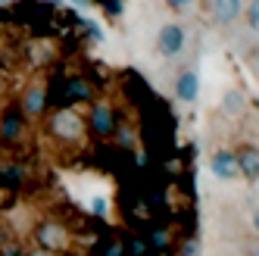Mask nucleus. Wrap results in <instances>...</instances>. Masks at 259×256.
Wrapping results in <instances>:
<instances>
[{
    "label": "nucleus",
    "mask_w": 259,
    "mask_h": 256,
    "mask_svg": "<svg viewBox=\"0 0 259 256\" xmlns=\"http://www.w3.org/2000/svg\"><path fill=\"white\" fill-rule=\"evenodd\" d=\"M47 128H50V135L60 138V141H78V138H84V132H88L84 116L78 113L75 106H63V109H57V113L50 116Z\"/></svg>",
    "instance_id": "1"
},
{
    "label": "nucleus",
    "mask_w": 259,
    "mask_h": 256,
    "mask_svg": "<svg viewBox=\"0 0 259 256\" xmlns=\"http://www.w3.org/2000/svg\"><path fill=\"white\" fill-rule=\"evenodd\" d=\"M69 231H66V225H60V222H41L38 225V231H34V241H38V247L41 250H47V253H60V250H66L69 247Z\"/></svg>",
    "instance_id": "2"
},
{
    "label": "nucleus",
    "mask_w": 259,
    "mask_h": 256,
    "mask_svg": "<svg viewBox=\"0 0 259 256\" xmlns=\"http://www.w3.org/2000/svg\"><path fill=\"white\" fill-rule=\"evenodd\" d=\"M184 44H188V31H184L178 22H169V25H162V28H159V38H156V50H159V57L175 60L178 53L184 50Z\"/></svg>",
    "instance_id": "3"
},
{
    "label": "nucleus",
    "mask_w": 259,
    "mask_h": 256,
    "mask_svg": "<svg viewBox=\"0 0 259 256\" xmlns=\"http://www.w3.org/2000/svg\"><path fill=\"white\" fill-rule=\"evenodd\" d=\"M84 125L91 128V135H94V138H106V135H113V132H116V109L109 106V103H97V106L88 113Z\"/></svg>",
    "instance_id": "4"
},
{
    "label": "nucleus",
    "mask_w": 259,
    "mask_h": 256,
    "mask_svg": "<svg viewBox=\"0 0 259 256\" xmlns=\"http://www.w3.org/2000/svg\"><path fill=\"white\" fill-rule=\"evenodd\" d=\"M175 97L181 103H194L200 97V75H197V69H184L181 75L175 78Z\"/></svg>",
    "instance_id": "5"
},
{
    "label": "nucleus",
    "mask_w": 259,
    "mask_h": 256,
    "mask_svg": "<svg viewBox=\"0 0 259 256\" xmlns=\"http://www.w3.org/2000/svg\"><path fill=\"white\" fill-rule=\"evenodd\" d=\"M234 159H237V172L244 175L247 181H256V178H259V150L253 147V144L240 147V150L234 153Z\"/></svg>",
    "instance_id": "6"
},
{
    "label": "nucleus",
    "mask_w": 259,
    "mask_h": 256,
    "mask_svg": "<svg viewBox=\"0 0 259 256\" xmlns=\"http://www.w3.org/2000/svg\"><path fill=\"white\" fill-rule=\"evenodd\" d=\"M244 13V0H212V19L219 25H231Z\"/></svg>",
    "instance_id": "7"
},
{
    "label": "nucleus",
    "mask_w": 259,
    "mask_h": 256,
    "mask_svg": "<svg viewBox=\"0 0 259 256\" xmlns=\"http://www.w3.org/2000/svg\"><path fill=\"white\" fill-rule=\"evenodd\" d=\"M212 172H215L222 181H234V178H240L234 153H231V150H215V153H212Z\"/></svg>",
    "instance_id": "8"
},
{
    "label": "nucleus",
    "mask_w": 259,
    "mask_h": 256,
    "mask_svg": "<svg viewBox=\"0 0 259 256\" xmlns=\"http://www.w3.org/2000/svg\"><path fill=\"white\" fill-rule=\"evenodd\" d=\"M222 113H225L228 119H240L247 113V94L237 88H228L225 94H222Z\"/></svg>",
    "instance_id": "9"
},
{
    "label": "nucleus",
    "mask_w": 259,
    "mask_h": 256,
    "mask_svg": "<svg viewBox=\"0 0 259 256\" xmlns=\"http://www.w3.org/2000/svg\"><path fill=\"white\" fill-rule=\"evenodd\" d=\"M44 109H47V88H41V84L28 88L22 94V113L25 116H41Z\"/></svg>",
    "instance_id": "10"
},
{
    "label": "nucleus",
    "mask_w": 259,
    "mask_h": 256,
    "mask_svg": "<svg viewBox=\"0 0 259 256\" xmlns=\"http://www.w3.org/2000/svg\"><path fill=\"white\" fill-rule=\"evenodd\" d=\"M0 138H4V141L22 138V113H19V109L4 113V119H0Z\"/></svg>",
    "instance_id": "11"
},
{
    "label": "nucleus",
    "mask_w": 259,
    "mask_h": 256,
    "mask_svg": "<svg viewBox=\"0 0 259 256\" xmlns=\"http://www.w3.org/2000/svg\"><path fill=\"white\" fill-rule=\"evenodd\" d=\"M91 94H94V91H91V84L84 81V78H69L66 81V91H63V97H66V103H81V100H91Z\"/></svg>",
    "instance_id": "12"
},
{
    "label": "nucleus",
    "mask_w": 259,
    "mask_h": 256,
    "mask_svg": "<svg viewBox=\"0 0 259 256\" xmlns=\"http://www.w3.org/2000/svg\"><path fill=\"white\" fill-rule=\"evenodd\" d=\"M240 16H247V25L256 31V28H259V0H250V4H247V13H240Z\"/></svg>",
    "instance_id": "13"
},
{
    "label": "nucleus",
    "mask_w": 259,
    "mask_h": 256,
    "mask_svg": "<svg viewBox=\"0 0 259 256\" xmlns=\"http://www.w3.org/2000/svg\"><path fill=\"white\" fill-rule=\"evenodd\" d=\"M94 212H97V216H106V200H103V197L94 200Z\"/></svg>",
    "instance_id": "14"
},
{
    "label": "nucleus",
    "mask_w": 259,
    "mask_h": 256,
    "mask_svg": "<svg viewBox=\"0 0 259 256\" xmlns=\"http://www.w3.org/2000/svg\"><path fill=\"white\" fill-rule=\"evenodd\" d=\"M165 4H169V7H175V10H184V7L191 4V0H165Z\"/></svg>",
    "instance_id": "15"
},
{
    "label": "nucleus",
    "mask_w": 259,
    "mask_h": 256,
    "mask_svg": "<svg viewBox=\"0 0 259 256\" xmlns=\"http://www.w3.org/2000/svg\"><path fill=\"white\" fill-rule=\"evenodd\" d=\"M150 244H153V247H165V234H153Z\"/></svg>",
    "instance_id": "16"
},
{
    "label": "nucleus",
    "mask_w": 259,
    "mask_h": 256,
    "mask_svg": "<svg viewBox=\"0 0 259 256\" xmlns=\"http://www.w3.org/2000/svg\"><path fill=\"white\" fill-rule=\"evenodd\" d=\"M0 256H22V253H19V247H7L4 253H0Z\"/></svg>",
    "instance_id": "17"
},
{
    "label": "nucleus",
    "mask_w": 259,
    "mask_h": 256,
    "mask_svg": "<svg viewBox=\"0 0 259 256\" xmlns=\"http://www.w3.org/2000/svg\"><path fill=\"white\" fill-rule=\"evenodd\" d=\"M25 256H53V253H47V250H41V247H38V250H31V253H25Z\"/></svg>",
    "instance_id": "18"
},
{
    "label": "nucleus",
    "mask_w": 259,
    "mask_h": 256,
    "mask_svg": "<svg viewBox=\"0 0 259 256\" xmlns=\"http://www.w3.org/2000/svg\"><path fill=\"white\" fill-rule=\"evenodd\" d=\"M69 4H75V7H88L91 0H69Z\"/></svg>",
    "instance_id": "19"
},
{
    "label": "nucleus",
    "mask_w": 259,
    "mask_h": 256,
    "mask_svg": "<svg viewBox=\"0 0 259 256\" xmlns=\"http://www.w3.org/2000/svg\"><path fill=\"white\" fill-rule=\"evenodd\" d=\"M7 4H10V0H0V7H7Z\"/></svg>",
    "instance_id": "20"
},
{
    "label": "nucleus",
    "mask_w": 259,
    "mask_h": 256,
    "mask_svg": "<svg viewBox=\"0 0 259 256\" xmlns=\"http://www.w3.org/2000/svg\"><path fill=\"white\" fill-rule=\"evenodd\" d=\"M50 4H57V0H50Z\"/></svg>",
    "instance_id": "21"
}]
</instances>
